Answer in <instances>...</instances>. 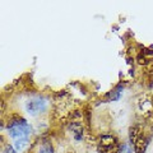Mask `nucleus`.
I'll use <instances>...</instances> for the list:
<instances>
[{"mask_svg":"<svg viewBox=\"0 0 153 153\" xmlns=\"http://www.w3.org/2000/svg\"><path fill=\"white\" fill-rule=\"evenodd\" d=\"M9 134L16 139L17 142V146L18 148L21 147V143H25L27 142V138L30 135V131L31 129L30 126L27 125V123L25 120H22V119H19L17 121H13L9 124Z\"/></svg>","mask_w":153,"mask_h":153,"instance_id":"f257e3e1","label":"nucleus"},{"mask_svg":"<svg viewBox=\"0 0 153 153\" xmlns=\"http://www.w3.org/2000/svg\"><path fill=\"white\" fill-rule=\"evenodd\" d=\"M102 153H115L116 152V143L112 137H103L101 140Z\"/></svg>","mask_w":153,"mask_h":153,"instance_id":"f03ea898","label":"nucleus"}]
</instances>
